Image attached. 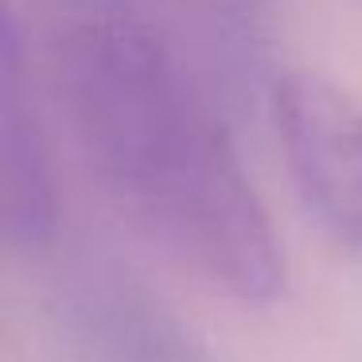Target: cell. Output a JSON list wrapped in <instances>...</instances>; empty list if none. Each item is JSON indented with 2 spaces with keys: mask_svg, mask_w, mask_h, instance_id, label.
<instances>
[{
  "mask_svg": "<svg viewBox=\"0 0 362 362\" xmlns=\"http://www.w3.org/2000/svg\"><path fill=\"white\" fill-rule=\"evenodd\" d=\"M55 110L105 195L245 304L284 288L269 214L230 133L144 0H8Z\"/></svg>",
  "mask_w": 362,
  "mask_h": 362,
  "instance_id": "obj_1",
  "label": "cell"
},
{
  "mask_svg": "<svg viewBox=\"0 0 362 362\" xmlns=\"http://www.w3.org/2000/svg\"><path fill=\"white\" fill-rule=\"evenodd\" d=\"M276 136L300 199L339 245L362 253V105L320 74L273 90Z\"/></svg>",
  "mask_w": 362,
  "mask_h": 362,
  "instance_id": "obj_2",
  "label": "cell"
},
{
  "mask_svg": "<svg viewBox=\"0 0 362 362\" xmlns=\"http://www.w3.org/2000/svg\"><path fill=\"white\" fill-rule=\"evenodd\" d=\"M4 0L0 16V230L16 253H43L59 226L51 148L35 102V71Z\"/></svg>",
  "mask_w": 362,
  "mask_h": 362,
  "instance_id": "obj_3",
  "label": "cell"
},
{
  "mask_svg": "<svg viewBox=\"0 0 362 362\" xmlns=\"http://www.w3.org/2000/svg\"><path fill=\"white\" fill-rule=\"evenodd\" d=\"M172 4L191 24L203 28L218 47H253V32H257V4L253 0H172Z\"/></svg>",
  "mask_w": 362,
  "mask_h": 362,
  "instance_id": "obj_4",
  "label": "cell"
}]
</instances>
